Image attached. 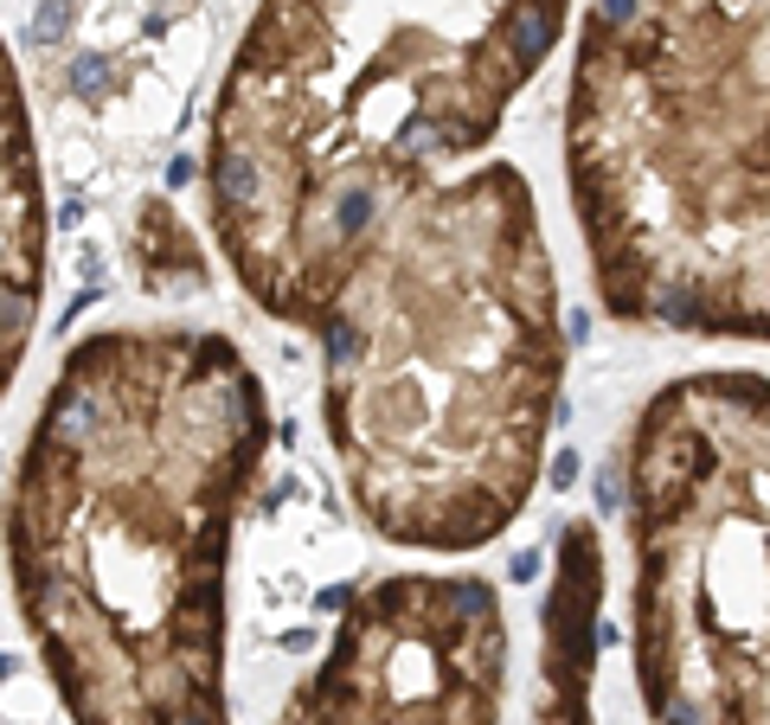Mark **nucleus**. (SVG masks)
<instances>
[{"label": "nucleus", "instance_id": "1", "mask_svg": "<svg viewBox=\"0 0 770 725\" xmlns=\"http://www.w3.org/2000/svg\"><path fill=\"white\" fill-rule=\"evenodd\" d=\"M328 436L392 539L469 552L540 475L559 302L527 180L482 167L379 218L321 308Z\"/></svg>", "mask_w": 770, "mask_h": 725}, {"label": "nucleus", "instance_id": "2", "mask_svg": "<svg viewBox=\"0 0 770 725\" xmlns=\"http://www.w3.org/2000/svg\"><path fill=\"white\" fill-rule=\"evenodd\" d=\"M103 424L33 436L13 495V584L77 725H225V539L231 488L264 443V405L206 424L251 385L218 334H154L148 469H129L123 334L84 341Z\"/></svg>", "mask_w": 770, "mask_h": 725}, {"label": "nucleus", "instance_id": "3", "mask_svg": "<svg viewBox=\"0 0 770 725\" xmlns=\"http://www.w3.org/2000/svg\"><path fill=\"white\" fill-rule=\"evenodd\" d=\"M565 167L617 321L770 347V0H591Z\"/></svg>", "mask_w": 770, "mask_h": 725}, {"label": "nucleus", "instance_id": "4", "mask_svg": "<svg viewBox=\"0 0 770 725\" xmlns=\"http://www.w3.org/2000/svg\"><path fill=\"white\" fill-rule=\"evenodd\" d=\"M635 687L655 725H770V379L694 372L630 436Z\"/></svg>", "mask_w": 770, "mask_h": 725}, {"label": "nucleus", "instance_id": "5", "mask_svg": "<svg viewBox=\"0 0 770 725\" xmlns=\"http://www.w3.org/2000/svg\"><path fill=\"white\" fill-rule=\"evenodd\" d=\"M501 667L489 578H386L348 603L334 654L282 725H494Z\"/></svg>", "mask_w": 770, "mask_h": 725}, {"label": "nucleus", "instance_id": "6", "mask_svg": "<svg viewBox=\"0 0 770 725\" xmlns=\"http://www.w3.org/2000/svg\"><path fill=\"white\" fill-rule=\"evenodd\" d=\"M597 603H604V552L597 526H559V578L546 590V700L540 725H591V667H597Z\"/></svg>", "mask_w": 770, "mask_h": 725}, {"label": "nucleus", "instance_id": "7", "mask_svg": "<svg viewBox=\"0 0 770 725\" xmlns=\"http://www.w3.org/2000/svg\"><path fill=\"white\" fill-rule=\"evenodd\" d=\"M65 26H71V0H46V7L33 13V26H26V39H33V46H52Z\"/></svg>", "mask_w": 770, "mask_h": 725}, {"label": "nucleus", "instance_id": "8", "mask_svg": "<svg viewBox=\"0 0 770 725\" xmlns=\"http://www.w3.org/2000/svg\"><path fill=\"white\" fill-rule=\"evenodd\" d=\"M71 84H77L84 97H97V90L110 84V65H103V59H77V65H71Z\"/></svg>", "mask_w": 770, "mask_h": 725}, {"label": "nucleus", "instance_id": "9", "mask_svg": "<svg viewBox=\"0 0 770 725\" xmlns=\"http://www.w3.org/2000/svg\"><path fill=\"white\" fill-rule=\"evenodd\" d=\"M546 482H553V488H571V482H578V456H571V449H559V456H553Z\"/></svg>", "mask_w": 770, "mask_h": 725}, {"label": "nucleus", "instance_id": "10", "mask_svg": "<svg viewBox=\"0 0 770 725\" xmlns=\"http://www.w3.org/2000/svg\"><path fill=\"white\" fill-rule=\"evenodd\" d=\"M597 508H604V513H617V508H623V482H617V469H610V475L597 482Z\"/></svg>", "mask_w": 770, "mask_h": 725}, {"label": "nucleus", "instance_id": "11", "mask_svg": "<svg viewBox=\"0 0 770 725\" xmlns=\"http://www.w3.org/2000/svg\"><path fill=\"white\" fill-rule=\"evenodd\" d=\"M514 578H520V584L540 578V552H514Z\"/></svg>", "mask_w": 770, "mask_h": 725}, {"label": "nucleus", "instance_id": "12", "mask_svg": "<svg viewBox=\"0 0 770 725\" xmlns=\"http://www.w3.org/2000/svg\"><path fill=\"white\" fill-rule=\"evenodd\" d=\"M187 180H193V161H187V154H180V161H167V187H187Z\"/></svg>", "mask_w": 770, "mask_h": 725}]
</instances>
